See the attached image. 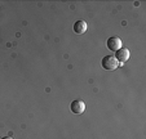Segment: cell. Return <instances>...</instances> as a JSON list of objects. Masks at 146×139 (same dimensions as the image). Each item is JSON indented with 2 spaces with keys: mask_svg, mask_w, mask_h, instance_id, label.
Instances as JSON below:
<instances>
[{
  "mask_svg": "<svg viewBox=\"0 0 146 139\" xmlns=\"http://www.w3.org/2000/svg\"><path fill=\"white\" fill-rule=\"evenodd\" d=\"M101 65H102V68H105L108 71H113V70L119 67L118 61H116L113 55H105L101 61Z\"/></svg>",
  "mask_w": 146,
  "mask_h": 139,
  "instance_id": "obj_1",
  "label": "cell"
},
{
  "mask_svg": "<svg viewBox=\"0 0 146 139\" xmlns=\"http://www.w3.org/2000/svg\"><path fill=\"white\" fill-rule=\"evenodd\" d=\"M114 58L118 61L119 65H123V63H125L128 61V58H129V50H128L127 48H120L119 50L115 52V57Z\"/></svg>",
  "mask_w": 146,
  "mask_h": 139,
  "instance_id": "obj_2",
  "label": "cell"
},
{
  "mask_svg": "<svg viewBox=\"0 0 146 139\" xmlns=\"http://www.w3.org/2000/svg\"><path fill=\"white\" fill-rule=\"evenodd\" d=\"M108 49L111 50V52H116L121 48V40L118 38V36H111V38L108 39Z\"/></svg>",
  "mask_w": 146,
  "mask_h": 139,
  "instance_id": "obj_3",
  "label": "cell"
},
{
  "mask_svg": "<svg viewBox=\"0 0 146 139\" xmlns=\"http://www.w3.org/2000/svg\"><path fill=\"white\" fill-rule=\"evenodd\" d=\"M87 30V23L84 21H76L74 23V32L78 34V35H82L84 34Z\"/></svg>",
  "mask_w": 146,
  "mask_h": 139,
  "instance_id": "obj_5",
  "label": "cell"
},
{
  "mask_svg": "<svg viewBox=\"0 0 146 139\" xmlns=\"http://www.w3.org/2000/svg\"><path fill=\"white\" fill-rule=\"evenodd\" d=\"M70 109H71L72 113H76V115H80L84 112V109H86V103L83 101H80V99H76V101L71 102V104H70Z\"/></svg>",
  "mask_w": 146,
  "mask_h": 139,
  "instance_id": "obj_4",
  "label": "cell"
},
{
  "mask_svg": "<svg viewBox=\"0 0 146 139\" xmlns=\"http://www.w3.org/2000/svg\"><path fill=\"white\" fill-rule=\"evenodd\" d=\"M3 139H13L12 136H5V138H3Z\"/></svg>",
  "mask_w": 146,
  "mask_h": 139,
  "instance_id": "obj_6",
  "label": "cell"
}]
</instances>
